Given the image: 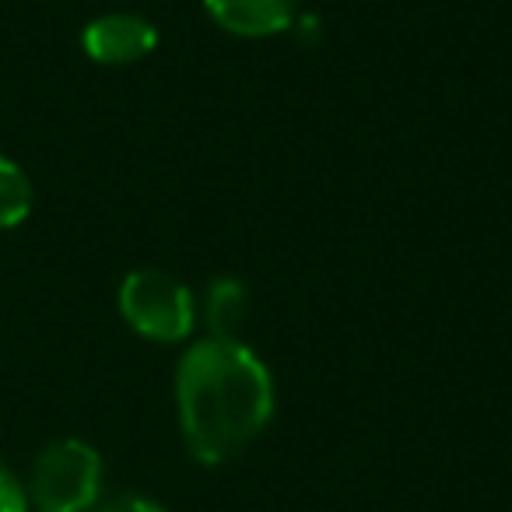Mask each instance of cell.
<instances>
[{"instance_id": "6da1fadb", "label": "cell", "mask_w": 512, "mask_h": 512, "mask_svg": "<svg viewBox=\"0 0 512 512\" xmlns=\"http://www.w3.org/2000/svg\"><path fill=\"white\" fill-rule=\"evenodd\" d=\"M179 428L197 463L239 456L274 414V379L239 341H197L176 372Z\"/></svg>"}, {"instance_id": "7a4b0ae2", "label": "cell", "mask_w": 512, "mask_h": 512, "mask_svg": "<svg viewBox=\"0 0 512 512\" xmlns=\"http://www.w3.org/2000/svg\"><path fill=\"white\" fill-rule=\"evenodd\" d=\"M120 313L137 334L158 344H176L190 337L193 320H197L190 288L155 267H144V271L123 278Z\"/></svg>"}, {"instance_id": "3957f363", "label": "cell", "mask_w": 512, "mask_h": 512, "mask_svg": "<svg viewBox=\"0 0 512 512\" xmlns=\"http://www.w3.org/2000/svg\"><path fill=\"white\" fill-rule=\"evenodd\" d=\"M102 491V456L81 439H60L39 453L29 498L39 512H88Z\"/></svg>"}, {"instance_id": "277c9868", "label": "cell", "mask_w": 512, "mask_h": 512, "mask_svg": "<svg viewBox=\"0 0 512 512\" xmlns=\"http://www.w3.org/2000/svg\"><path fill=\"white\" fill-rule=\"evenodd\" d=\"M81 46L95 64L106 67H127L144 60L158 46V29L141 15L130 11H116V15H102L85 25L81 32Z\"/></svg>"}, {"instance_id": "5b68a950", "label": "cell", "mask_w": 512, "mask_h": 512, "mask_svg": "<svg viewBox=\"0 0 512 512\" xmlns=\"http://www.w3.org/2000/svg\"><path fill=\"white\" fill-rule=\"evenodd\" d=\"M204 8L232 36L264 39L292 29L299 0H204Z\"/></svg>"}, {"instance_id": "8992f818", "label": "cell", "mask_w": 512, "mask_h": 512, "mask_svg": "<svg viewBox=\"0 0 512 512\" xmlns=\"http://www.w3.org/2000/svg\"><path fill=\"white\" fill-rule=\"evenodd\" d=\"M249 316V288L239 278H218L204 295V320L211 327V337L235 341Z\"/></svg>"}, {"instance_id": "52a82bcc", "label": "cell", "mask_w": 512, "mask_h": 512, "mask_svg": "<svg viewBox=\"0 0 512 512\" xmlns=\"http://www.w3.org/2000/svg\"><path fill=\"white\" fill-rule=\"evenodd\" d=\"M32 214V183L11 158L0 155V228L22 225Z\"/></svg>"}, {"instance_id": "ba28073f", "label": "cell", "mask_w": 512, "mask_h": 512, "mask_svg": "<svg viewBox=\"0 0 512 512\" xmlns=\"http://www.w3.org/2000/svg\"><path fill=\"white\" fill-rule=\"evenodd\" d=\"M0 512H29V491L4 463H0Z\"/></svg>"}, {"instance_id": "9c48e42d", "label": "cell", "mask_w": 512, "mask_h": 512, "mask_svg": "<svg viewBox=\"0 0 512 512\" xmlns=\"http://www.w3.org/2000/svg\"><path fill=\"white\" fill-rule=\"evenodd\" d=\"M99 512H165L158 502H151V498H141V495H120L113 498V502H106Z\"/></svg>"}]
</instances>
